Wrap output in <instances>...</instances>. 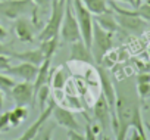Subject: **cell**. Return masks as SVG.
I'll use <instances>...</instances> for the list:
<instances>
[{
	"mask_svg": "<svg viewBox=\"0 0 150 140\" xmlns=\"http://www.w3.org/2000/svg\"><path fill=\"white\" fill-rule=\"evenodd\" d=\"M141 100L134 90V84L128 80L116 89V102H115V117L118 121L116 139L124 140L128 130L131 128V119L137 111L141 109ZM144 105V103H143Z\"/></svg>",
	"mask_w": 150,
	"mask_h": 140,
	"instance_id": "1",
	"label": "cell"
},
{
	"mask_svg": "<svg viewBox=\"0 0 150 140\" xmlns=\"http://www.w3.org/2000/svg\"><path fill=\"white\" fill-rule=\"evenodd\" d=\"M113 46V33H109L103 30L97 22H93V37H91V46L90 52L93 56V60L100 65L108 55V52Z\"/></svg>",
	"mask_w": 150,
	"mask_h": 140,
	"instance_id": "2",
	"label": "cell"
},
{
	"mask_svg": "<svg viewBox=\"0 0 150 140\" xmlns=\"http://www.w3.org/2000/svg\"><path fill=\"white\" fill-rule=\"evenodd\" d=\"M65 8H66V0H52V11H50V18L41 33L38 34V40H46L59 36L62 19L65 15Z\"/></svg>",
	"mask_w": 150,
	"mask_h": 140,
	"instance_id": "3",
	"label": "cell"
},
{
	"mask_svg": "<svg viewBox=\"0 0 150 140\" xmlns=\"http://www.w3.org/2000/svg\"><path fill=\"white\" fill-rule=\"evenodd\" d=\"M30 12H33L35 18L37 8L31 0H0V16L6 19L15 21L21 16H25Z\"/></svg>",
	"mask_w": 150,
	"mask_h": 140,
	"instance_id": "4",
	"label": "cell"
},
{
	"mask_svg": "<svg viewBox=\"0 0 150 140\" xmlns=\"http://www.w3.org/2000/svg\"><path fill=\"white\" fill-rule=\"evenodd\" d=\"M72 11H74V15H75L77 22L80 25L81 38L86 43V46L90 49L91 37H93V15L84 6V3L81 0H72Z\"/></svg>",
	"mask_w": 150,
	"mask_h": 140,
	"instance_id": "5",
	"label": "cell"
},
{
	"mask_svg": "<svg viewBox=\"0 0 150 140\" xmlns=\"http://www.w3.org/2000/svg\"><path fill=\"white\" fill-rule=\"evenodd\" d=\"M97 74H99V80H100V87H102V95L105 96L109 108H110V114H112V130L116 134L118 130V121L115 117V102H116V89L110 80V75L108 74V71L105 68L99 66L97 68Z\"/></svg>",
	"mask_w": 150,
	"mask_h": 140,
	"instance_id": "6",
	"label": "cell"
},
{
	"mask_svg": "<svg viewBox=\"0 0 150 140\" xmlns=\"http://www.w3.org/2000/svg\"><path fill=\"white\" fill-rule=\"evenodd\" d=\"M59 33L62 36V40L66 41V43H74L77 40H83L80 25H78L77 18H75V15H74V11H72V3L66 5V8H65V15H63Z\"/></svg>",
	"mask_w": 150,
	"mask_h": 140,
	"instance_id": "7",
	"label": "cell"
},
{
	"mask_svg": "<svg viewBox=\"0 0 150 140\" xmlns=\"http://www.w3.org/2000/svg\"><path fill=\"white\" fill-rule=\"evenodd\" d=\"M9 95L12 96L13 102L21 106H28L33 103L34 99V86L33 81H22L15 83V86L11 89Z\"/></svg>",
	"mask_w": 150,
	"mask_h": 140,
	"instance_id": "8",
	"label": "cell"
},
{
	"mask_svg": "<svg viewBox=\"0 0 150 140\" xmlns=\"http://www.w3.org/2000/svg\"><path fill=\"white\" fill-rule=\"evenodd\" d=\"M115 19H116L119 28L127 30L128 33H132V34H141L146 30V27H147V21H144L140 16L115 14Z\"/></svg>",
	"mask_w": 150,
	"mask_h": 140,
	"instance_id": "9",
	"label": "cell"
},
{
	"mask_svg": "<svg viewBox=\"0 0 150 140\" xmlns=\"http://www.w3.org/2000/svg\"><path fill=\"white\" fill-rule=\"evenodd\" d=\"M93 115H94V119L99 122V125L102 127V130H108L110 125H112V114H110V108L105 99L103 95L99 96V99L96 100L94 103V108H93Z\"/></svg>",
	"mask_w": 150,
	"mask_h": 140,
	"instance_id": "10",
	"label": "cell"
},
{
	"mask_svg": "<svg viewBox=\"0 0 150 140\" xmlns=\"http://www.w3.org/2000/svg\"><path fill=\"white\" fill-rule=\"evenodd\" d=\"M37 71H38V66L37 65H33L30 62H22V60H21V63L13 65V66H9V68L5 69V72L8 75L21 78L24 81H34L35 80V75H37Z\"/></svg>",
	"mask_w": 150,
	"mask_h": 140,
	"instance_id": "11",
	"label": "cell"
},
{
	"mask_svg": "<svg viewBox=\"0 0 150 140\" xmlns=\"http://www.w3.org/2000/svg\"><path fill=\"white\" fill-rule=\"evenodd\" d=\"M54 105H56L54 100H49V102H47V106H44V108L41 109V114L38 115L37 121L27 128V131L19 137V140H31V139H34L35 134H37V131H38V130L49 121V118L52 117V111H53Z\"/></svg>",
	"mask_w": 150,
	"mask_h": 140,
	"instance_id": "12",
	"label": "cell"
},
{
	"mask_svg": "<svg viewBox=\"0 0 150 140\" xmlns=\"http://www.w3.org/2000/svg\"><path fill=\"white\" fill-rule=\"evenodd\" d=\"M35 27L37 25L33 21H30L28 18H25V16H21V18L15 19V24H13V30H15L16 37L24 43H34Z\"/></svg>",
	"mask_w": 150,
	"mask_h": 140,
	"instance_id": "13",
	"label": "cell"
},
{
	"mask_svg": "<svg viewBox=\"0 0 150 140\" xmlns=\"http://www.w3.org/2000/svg\"><path fill=\"white\" fill-rule=\"evenodd\" d=\"M52 117L54 118L57 125L65 127L66 130H80V124H78L77 118H75L74 112L66 109V108L54 105V108L52 111Z\"/></svg>",
	"mask_w": 150,
	"mask_h": 140,
	"instance_id": "14",
	"label": "cell"
},
{
	"mask_svg": "<svg viewBox=\"0 0 150 140\" xmlns=\"http://www.w3.org/2000/svg\"><path fill=\"white\" fill-rule=\"evenodd\" d=\"M71 55H69V60L74 62H83V63H93V56L90 49L86 46V43L83 40H77L71 43Z\"/></svg>",
	"mask_w": 150,
	"mask_h": 140,
	"instance_id": "15",
	"label": "cell"
},
{
	"mask_svg": "<svg viewBox=\"0 0 150 140\" xmlns=\"http://www.w3.org/2000/svg\"><path fill=\"white\" fill-rule=\"evenodd\" d=\"M11 56H12V58H16V59L22 60V62H30V63H33V65H37V66H38L40 63H43V60L46 59V58H44V53H43L40 49L27 50V52H22V53L12 50Z\"/></svg>",
	"mask_w": 150,
	"mask_h": 140,
	"instance_id": "16",
	"label": "cell"
},
{
	"mask_svg": "<svg viewBox=\"0 0 150 140\" xmlns=\"http://www.w3.org/2000/svg\"><path fill=\"white\" fill-rule=\"evenodd\" d=\"M94 22H97L103 30L109 31V33H116L119 30V25L115 19V15L108 11V12H103V14H99L94 16Z\"/></svg>",
	"mask_w": 150,
	"mask_h": 140,
	"instance_id": "17",
	"label": "cell"
},
{
	"mask_svg": "<svg viewBox=\"0 0 150 140\" xmlns=\"http://www.w3.org/2000/svg\"><path fill=\"white\" fill-rule=\"evenodd\" d=\"M50 63H52V59H44L43 60V63H40L38 65V71H37V75H35V80H34V97H35V92L41 87V86H44V84H47V81H49V71H50Z\"/></svg>",
	"mask_w": 150,
	"mask_h": 140,
	"instance_id": "18",
	"label": "cell"
},
{
	"mask_svg": "<svg viewBox=\"0 0 150 140\" xmlns=\"http://www.w3.org/2000/svg\"><path fill=\"white\" fill-rule=\"evenodd\" d=\"M57 47H59V40H57V36H56V37H52V38L41 40L38 49L44 53L46 59H52L54 56V53L57 52Z\"/></svg>",
	"mask_w": 150,
	"mask_h": 140,
	"instance_id": "19",
	"label": "cell"
},
{
	"mask_svg": "<svg viewBox=\"0 0 150 140\" xmlns=\"http://www.w3.org/2000/svg\"><path fill=\"white\" fill-rule=\"evenodd\" d=\"M27 117H28V109H27V106L16 105L12 111H9V122H11L12 127H18Z\"/></svg>",
	"mask_w": 150,
	"mask_h": 140,
	"instance_id": "20",
	"label": "cell"
},
{
	"mask_svg": "<svg viewBox=\"0 0 150 140\" xmlns=\"http://www.w3.org/2000/svg\"><path fill=\"white\" fill-rule=\"evenodd\" d=\"M84 6L91 12V15H99L103 12H108V0H81Z\"/></svg>",
	"mask_w": 150,
	"mask_h": 140,
	"instance_id": "21",
	"label": "cell"
},
{
	"mask_svg": "<svg viewBox=\"0 0 150 140\" xmlns=\"http://www.w3.org/2000/svg\"><path fill=\"white\" fill-rule=\"evenodd\" d=\"M68 77H69V72H68L66 66H60L59 69H56L53 77H52V86H53V89H57V90L63 89L65 84H66V81H68Z\"/></svg>",
	"mask_w": 150,
	"mask_h": 140,
	"instance_id": "22",
	"label": "cell"
},
{
	"mask_svg": "<svg viewBox=\"0 0 150 140\" xmlns=\"http://www.w3.org/2000/svg\"><path fill=\"white\" fill-rule=\"evenodd\" d=\"M49 95H50V87L47 84L41 86L37 92H35V97L38 100V105H40V109H43L46 106V103L49 102Z\"/></svg>",
	"mask_w": 150,
	"mask_h": 140,
	"instance_id": "23",
	"label": "cell"
},
{
	"mask_svg": "<svg viewBox=\"0 0 150 140\" xmlns=\"http://www.w3.org/2000/svg\"><path fill=\"white\" fill-rule=\"evenodd\" d=\"M13 86H15V80L13 78H11L8 74H0V90L9 93Z\"/></svg>",
	"mask_w": 150,
	"mask_h": 140,
	"instance_id": "24",
	"label": "cell"
},
{
	"mask_svg": "<svg viewBox=\"0 0 150 140\" xmlns=\"http://www.w3.org/2000/svg\"><path fill=\"white\" fill-rule=\"evenodd\" d=\"M135 90H137V95H138L140 100L144 103V100L150 96V83H140V84H137Z\"/></svg>",
	"mask_w": 150,
	"mask_h": 140,
	"instance_id": "25",
	"label": "cell"
},
{
	"mask_svg": "<svg viewBox=\"0 0 150 140\" xmlns=\"http://www.w3.org/2000/svg\"><path fill=\"white\" fill-rule=\"evenodd\" d=\"M11 127L9 122V112H3L0 115V131H8Z\"/></svg>",
	"mask_w": 150,
	"mask_h": 140,
	"instance_id": "26",
	"label": "cell"
},
{
	"mask_svg": "<svg viewBox=\"0 0 150 140\" xmlns=\"http://www.w3.org/2000/svg\"><path fill=\"white\" fill-rule=\"evenodd\" d=\"M11 66V56L9 55H0V71H5Z\"/></svg>",
	"mask_w": 150,
	"mask_h": 140,
	"instance_id": "27",
	"label": "cell"
},
{
	"mask_svg": "<svg viewBox=\"0 0 150 140\" xmlns=\"http://www.w3.org/2000/svg\"><path fill=\"white\" fill-rule=\"evenodd\" d=\"M68 139H71V140H84V134H81L80 130H68Z\"/></svg>",
	"mask_w": 150,
	"mask_h": 140,
	"instance_id": "28",
	"label": "cell"
},
{
	"mask_svg": "<svg viewBox=\"0 0 150 140\" xmlns=\"http://www.w3.org/2000/svg\"><path fill=\"white\" fill-rule=\"evenodd\" d=\"M135 83L137 84H140V83H150V74L149 72H140L135 77Z\"/></svg>",
	"mask_w": 150,
	"mask_h": 140,
	"instance_id": "29",
	"label": "cell"
},
{
	"mask_svg": "<svg viewBox=\"0 0 150 140\" xmlns=\"http://www.w3.org/2000/svg\"><path fill=\"white\" fill-rule=\"evenodd\" d=\"M84 139H87V140H94V139H96V134H94V133H93V130H91V124H87Z\"/></svg>",
	"mask_w": 150,
	"mask_h": 140,
	"instance_id": "30",
	"label": "cell"
},
{
	"mask_svg": "<svg viewBox=\"0 0 150 140\" xmlns=\"http://www.w3.org/2000/svg\"><path fill=\"white\" fill-rule=\"evenodd\" d=\"M11 53H12V49L0 41V55H9V56H11Z\"/></svg>",
	"mask_w": 150,
	"mask_h": 140,
	"instance_id": "31",
	"label": "cell"
},
{
	"mask_svg": "<svg viewBox=\"0 0 150 140\" xmlns=\"http://www.w3.org/2000/svg\"><path fill=\"white\" fill-rule=\"evenodd\" d=\"M35 8H46L47 6V0H31Z\"/></svg>",
	"mask_w": 150,
	"mask_h": 140,
	"instance_id": "32",
	"label": "cell"
},
{
	"mask_svg": "<svg viewBox=\"0 0 150 140\" xmlns=\"http://www.w3.org/2000/svg\"><path fill=\"white\" fill-rule=\"evenodd\" d=\"M131 139H132V140H144V137H143V136H141V134H140L137 130H134V131H132V136H131Z\"/></svg>",
	"mask_w": 150,
	"mask_h": 140,
	"instance_id": "33",
	"label": "cell"
},
{
	"mask_svg": "<svg viewBox=\"0 0 150 140\" xmlns=\"http://www.w3.org/2000/svg\"><path fill=\"white\" fill-rule=\"evenodd\" d=\"M8 37V31L2 27V25H0V41H2V40H5Z\"/></svg>",
	"mask_w": 150,
	"mask_h": 140,
	"instance_id": "34",
	"label": "cell"
},
{
	"mask_svg": "<svg viewBox=\"0 0 150 140\" xmlns=\"http://www.w3.org/2000/svg\"><path fill=\"white\" fill-rule=\"evenodd\" d=\"M91 130H93V133H94V134L97 136V134H99V133L102 131V127H100L99 124H93V127H91Z\"/></svg>",
	"mask_w": 150,
	"mask_h": 140,
	"instance_id": "35",
	"label": "cell"
},
{
	"mask_svg": "<svg viewBox=\"0 0 150 140\" xmlns=\"http://www.w3.org/2000/svg\"><path fill=\"white\" fill-rule=\"evenodd\" d=\"M3 108V90H0V109Z\"/></svg>",
	"mask_w": 150,
	"mask_h": 140,
	"instance_id": "36",
	"label": "cell"
},
{
	"mask_svg": "<svg viewBox=\"0 0 150 140\" xmlns=\"http://www.w3.org/2000/svg\"><path fill=\"white\" fill-rule=\"evenodd\" d=\"M121 2H125V3H129L131 6L135 8V0H121Z\"/></svg>",
	"mask_w": 150,
	"mask_h": 140,
	"instance_id": "37",
	"label": "cell"
},
{
	"mask_svg": "<svg viewBox=\"0 0 150 140\" xmlns=\"http://www.w3.org/2000/svg\"><path fill=\"white\" fill-rule=\"evenodd\" d=\"M144 127L150 131V121H144Z\"/></svg>",
	"mask_w": 150,
	"mask_h": 140,
	"instance_id": "38",
	"label": "cell"
},
{
	"mask_svg": "<svg viewBox=\"0 0 150 140\" xmlns=\"http://www.w3.org/2000/svg\"><path fill=\"white\" fill-rule=\"evenodd\" d=\"M140 3H141V0H135V8H137V6H138Z\"/></svg>",
	"mask_w": 150,
	"mask_h": 140,
	"instance_id": "39",
	"label": "cell"
},
{
	"mask_svg": "<svg viewBox=\"0 0 150 140\" xmlns=\"http://www.w3.org/2000/svg\"><path fill=\"white\" fill-rule=\"evenodd\" d=\"M72 3V0H66V5H71Z\"/></svg>",
	"mask_w": 150,
	"mask_h": 140,
	"instance_id": "40",
	"label": "cell"
}]
</instances>
